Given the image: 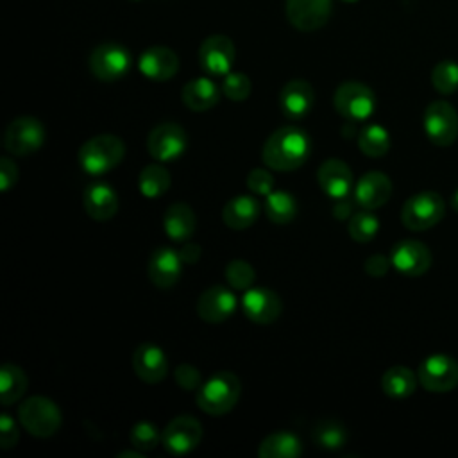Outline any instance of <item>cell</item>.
I'll return each mask as SVG.
<instances>
[{
	"mask_svg": "<svg viewBox=\"0 0 458 458\" xmlns=\"http://www.w3.org/2000/svg\"><path fill=\"white\" fill-rule=\"evenodd\" d=\"M392 195V181L379 170L365 172L354 186V202L363 209H377L388 202Z\"/></svg>",
	"mask_w": 458,
	"mask_h": 458,
	"instance_id": "cell-18",
	"label": "cell"
},
{
	"mask_svg": "<svg viewBox=\"0 0 458 458\" xmlns=\"http://www.w3.org/2000/svg\"><path fill=\"white\" fill-rule=\"evenodd\" d=\"M45 143V127L34 116L14 118L4 132V147L14 156H27Z\"/></svg>",
	"mask_w": 458,
	"mask_h": 458,
	"instance_id": "cell-11",
	"label": "cell"
},
{
	"mask_svg": "<svg viewBox=\"0 0 458 458\" xmlns=\"http://www.w3.org/2000/svg\"><path fill=\"white\" fill-rule=\"evenodd\" d=\"M344 2H356V0H344Z\"/></svg>",
	"mask_w": 458,
	"mask_h": 458,
	"instance_id": "cell-49",
	"label": "cell"
},
{
	"mask_svg": "<svg viewBox=\"0 0 458 458\" xmlns=\"http://www.w3.org/2000/svg\"><path fill=\"white\" fill-rule=\"evenodd\" d=\"M417 377L428 392H451L458 386V361L449 354H429L420 361Z\"/></svg>",
	"mask_w": 458,
	"mask_h": 458,
	"instance_id": "cell-8",
	"label": "cell"
},
{
	"mask_svg": "<svg viewBox=\"0 0 458 458\" xmlns=\"http://www.w3.org/2000/svg\"><path fill=\"white\" fill-rule=\"evenodd\" d=\"M129 440L134 449L147 453V451L156 449L157 444H161V433L157 431V428L152 422L141 420L132 426V429L129 433Z\"/></svg>",
	"mask_w": 458,
	"mask_h": 458,
	"instance_id": "cell-37",
	"label": "cell"
},
{
	"mask_svg": "<svg viewBox=\"0 0 458 458\" xmlns=\"http://www.w3.org/2000/svg\"><path fill=\"white\" fill-rule=\"evenodd\" d=\"M234 61V45L224 34L206 38L199 48V63L209 75H227Z\"/></svg>",
	"mask_w": 458,
	"mask_h": 458,
	"instance_id": "cell-15",
	"label": "cell"
},
{
	"mask_svg": "<svg viewBox=\"0 0 458 458\" xmlns=\"http://www.w3.org/2000/svg\"><path fill=\"white\" fill-rule=\"evenodd\" d=\"M333 104L338 114L351 122L367 120L376 109V97L369 86L363 82L349 81L336 88Z\"/></svg>",
	"mask_w": 458,
	"mask_h": 458,
	"instance_id": "cell-6",
	"label": "cell"
},
{
	"mask_svg": "<svg viewBox=\"0 0 458 458\" xmlns=\"http://www.w3.org/2000/svg\"><path fill=\"white\" fill-rule=\"evenodd\" d=\"M118 458H143V451H140V449H136V451H122V453H118Z\"/></svg>",
	"mask_w": 458,
	"mask_h": 458,
	"instance_id": "cell-47",
	"label": "cell"
},
{
	"mask_svg": "<svg viewBox=\"0 0 458 458\" xmlns=\"http://www.w3.org/2000/svg\"><path fill=\"white\" fill-rule=\"evenodd\" d=\"M182 259L179 256V250H174L172 247H159L152 252L148 259V279L154 286L161 290H168L177 284L182 270Z\"/></svg>",
	"mask_w": 458,
	"mask_h": 458,
	"instance_id": "cell-19",
	"label": "cell"
},
{
	"mask_svg": "<svg viewBox=\"0 0 458 458\" xmlns=\"http://www.w3.org/2000/svg\"><path fill=\"white\" fill-rule=\"evenodd\" d=\"M265 215L274 224H288L297 215V200L288 191H270L265 197Z\"/></svg>",
	"mask_w": 458,
	"mask_h": 458,
	"instance_id": "cell-31",
	"label": "cell"
},
{
	"mask_svg": "<svg viewBox=\"0 0 458 458\" xmlns=\"http://www.w3.org/2000/svg\"><path fill=\"white\" fill-rule=\"evenodd\" d=\"M333 215L338 220H345V218L352 216V202L347 199V195L336 199V202L333 206Z\"/></svg>",
	"mask_w": 458,
	"mask_h": 458,
	"instance_id": "cell-45",
	"label": "cell"
},
{
	"mask_svg": "<svg viewBox=\"0 0 458 458\" xmlns=\"http://www.w3.org/2000/svg\"><path fill=\"white\" fill-rule=\"evenodd\" d=\"M317 181L322 191L335 200L352 190V172L345 161L336 157H329L318 166Z\"/></svg>",
	"mask_w": 458,
	"mask_h": 458,
	"instance_id": "cell-22",
	"label": "cell"
},
{
	"mask_svg": "<svg viewBox=\"0 0 458 458\" xmlns=\"http://www.w3.org/2000/svg\"><path fill=\"white\" fill-rule=\"evenodd\" d=\"M311 154V138L299 127H279L274 131L261 150L263 163L276 172H290L308 161Z\"/></svg>",
	"mask_w": 458,
	"mask_h": 458,
	"instance_id": "cell-1",
	"label": "cell"
},
{
	"mask_svg": "<svg viewBox=\"0 0 458 458\" xmlns=\"http://www.w3.org/2000/svg\"><path fill=\"white\" fill-rule=\"evenodd\" d=\"M132 2H138V0H132Z\"/></svg>",
	"mask_w": 458,
	"mask_h": 458,
	"instance_id": "cell-50",
	"label": "cell"
},
{
	"mask_svg": "<svg viewBox=\"0 0 458 458\" xmlns=\"http://www.w3.org/2000/svg\"><path fill=\"white\" fill-rule=\"evenodd\" d=\"M311 438L324 449H340L347 440L345 428L333 419H322L313 426Z\"/></svg>",
	"mask_w": 458,
	"mask_h": 458,
	"instance_id": "cell-34",
	"label": "cell"
},
{
	"mask_svg": "<svg viewBox=\"0 0 458 458\" xmlns=\"http://www.w3.org/2000/svg\"><path fill=\"white\" fill-rule=\"evenodd\" d=\"M236 310L234 293L224 284H215L206 288L197 301V315L209 324H218L227 320Z\"/></svg>",
	"mask_w": 458,
	"mask_h": 458,
	"instance_id": "cell-16",
	"label": "cell"
},
{
	"mask_svg": "<svg viewBox=\"0 0 458 458\" xmlns=\"http://www.w3.org/2000/svg\"><path fill=\"white\" fill-rule=\"evenodd\" d=\"M132 369L141 381L156 385L166 377L168 360L161 347L152 342H145L140 344L132 354Z\"/></svg>",
	"mask_w": 458,
	"mask_h": 458,
	"instance_id": "cell-20",
	"label": "cell"
},
{
	"mask_svg": "<svg viewBox=\"0 0 458 458\" xmlns=\"http://www.w3.org/2000/svg\"><path fill=\"white\" fill-rule=\"evenodd\" d=\"M247 188L256 195L267 197L270 191H274V177L265 168H254L247 175Z\"/></svg>",
	"mask_w": 458,
	"mask_h": 458,
	"instance_id": "cell-40",
	"label": "cell"
},
{
	"mask_svg": "<svg viewBox=\"0 0 458 458\" xmlns=\"http://www.w3.org/2000/svg\"><path fill=\"white\" fill-rule=\"evenodd\" d=\"M242 310L250 322L265 326L279 318L283 311V304L276 292L265 286H250L243 292Z\"/></svg>",
	"mask_w": 458,
	"mask_h": 458,
	"instance_id": "cell-13",
	"label": "cell"
},
{
	"mask_svg": "<svg viewBox=\"0 0 458 458\" xmlns=\"http://www.w3.org/2000/svg\"><path fill=\"white\" fill-rule=\"evenodd\" d=\"M172 177L168 174V170L161 165H148L140 172L138 177V188L141 191V195L148 197V199H156L161 197L163 193H166V190L170 188Z\"/></svg>",
	"mask_w": 458,
	"mask_h": 458,
	"instance_id": "cell-33",
	"label": "cell"
},
{
	"mask_svg": "<svg viewBox=\"0 0 458 458\" xmlns=\"http://www.w3.org/2000/svg\"><path fill=\"white\" fill-rule=\"evenodd\" d=\"M200 254H202V249H200L197 243H184V245L181 247V250H179L181 259H182L184 263H188V265L197 263L199 258H200Z\"/></svg>",
	"mask_w": 458,
	"mask_h": 458,
	"instance_id": "cell-46",
	"label": "cell"
},
{
	"mask_svg": "<svg viewBox=\"0 0 458 458\" xmlns=\"http://www.w3.org/2000/svg\"><path fill=\"white\" fill-rule=\"evenodd\" d=\"M422 127L433 145L449 147L458 138V113L447 100H435L424 111Z\"/></svg>",
	"mask_w": 458,
	"mask_h": 458,
	"instance_id": "cell-7",
	"label": "cell"
},
{
	"mask_svg": "<svg viewBox=\"0 0 458 458\" xmlns=\"http://www.w3.org/2000/svg\"><path fill=\"white\" fill-rule=\"evenodd\" d=\"M419 377L417 374L403 365L390 367L381 376V390L392 397V399H406L410 397L417 388Z\"/></svg>",
	"mask_w": 458,
	"mask_h": 458,
	"instance_id": "cell-28",
	"label": "cell"
},
{
	"mask_svg": "<svg viewBox=\"0 0 458 458\" xmlns=\"http://www.w3.org/2000/svg\"><path fill=\"white\" fill-rule=\"evenodd\" d=\"M250 89H252V84H250V79L245 75V73H240V72H233V73H227L224 77V84H222V93L233 100V102H243L249 98L250 95Z\"/></svg>",
	"mask_w": 458,
	"mask_h": 458,
	"instance_id": "cell-39",
	"label": "cell"
},
{
	"mask_svg": "<svg viewBox=\"0 0 458 458\" xmlns=\"http://www.w3.org/2000/svg\"><path fill=\"white\" fill-rule=\"evenodd\" d=\"M240 394V379L229 370H220L206 379L197 390V406L208 415L220 417L236 406Z\"/></svg>",
	"mask_w": 458,
	"mask_h": 458,
	"instance_id": "cell-2",
	"label": "cell"
},
{
	"mask_svg": "<svg viewBox=\"0 0 458 458\" xmlns=\"http://www.w3.org/2000/svg\"><path fill=\"white\" fill-rule=\"evenodd\" d=\"M182 104L191 111H208L220 100L218 86L208 77H197L184 84L181 91Z\"/></svg>",
	"mask_w": 458,
	"mask_h": 458,
	"instance_id": "cell-25",
	"label": "cell"
},
{
	"mask_svg": "<svg viewBox=\"0 0 458 458\" xmlns=\"http://www.w3.org/2000/svg\"><path fill=\"white\" fill-rule=\"evenodd\" d=\"M202 440V426L191 415H179L172 419L161 431V444L166 453L182 456L191 453Z\"/></svg>",
	"mask_w": 458,
	"mask_h": 458,
	"instance_id": "cell-12",
	"label": "cell"
},
{
	"mask_svg": "<svg viewBox=\"0 0 458 458\" xmlns=\"http://www.w3.org/2000/svg\"><path fill=\"white\" fill-rule=\"evenodd\" d=\"M125 143L114 134H98L89 138L79 148V165L89 175H102L122 163Z\"/></svg>",
	"mask_w": 458,
	"mask_h": 458,
	"instance_id": "cell-3",
	"label": "cell"
},
{
	"mask_svg": "<svg viewBox=\"0 0 458 458\" xmlns=\"http://www.w3.org/2000/svg\"><path fill=\"white\" fill-rule=\"evenodd\" d=\"M445 215V200L437 191L411 195L401 208V222L410 231H428Z\"/></svg>",
	"mask_w": 458,
	"mask_h": 458,
	"instance_id": "cell-5",
	"label": "cell"
},
{
	"mask_svg": "<svg viewBox=\"0 0 458 458\" xmlns=\"http://www.w3.org/2000/svg\"><path fill=\"white\" fill-rule=\"evenodd\" d=\"M259 215V202L250 195H238L225 202L222 209L224 224L234 231L250 227Z\"/></svg>",
	"mask_w": 458,
	"mask_h": 458,
	"instance_id": "cell-26",
	"label": "cell"
},
{
	"mask_svg": "<svg viewBox=\"0 0 458 458\" xmlns=\"http://www.w3.org/2000/svg\"><path fill=\"white\" fill-rule=\"evenodd\" d=\"M18 419L21 428L38 438L52 437L61 428L59 406L43 395L25 399L18 408Z\"/></svg>",
	"mask_w": 458,
	"mask_h": 458,
	"instance_id": "cell-4",
	"label": "cell"
},
{
	"mask_svg": "<svg viewBox=\"0 0 458 458\" xmlns=\"http://www.w3.org/2000/svg\"><path fill=\"white\" fill-rule=\"evenodd\" d=\"M18 437L20 433L14 419L9 413H2L0 415V447L4 451L14 447L18 442Z\"/></svg>",
	"mask_w": 458,
	"mask_h": 458,
	"instance_id": "cell-42",
	"label": "cell"
},
{
	"mask_svg": "<svg viewBox=\"0 0 458 458\" xmlns=\"http://www.w3.org/2000/svg\"><path fill=\"white\" fill-rule=\"evenodd\" d=\"M163 227L172 242H186L195 231V213L184 202H174L166 208Z\"/></svg>",
	"mask_w": 458,
	"mask_h": 458,
	"instance_id": "cell-27",
	"label": "cell"
},
{
	"mask_svg": "<svg viewBox=\"0 0 458 458\" xmlns=\"http://www.w3.org/2000/svg\"><path fill=\"white\" fill-rule=\"evenodd\" d=\"M392 267L410 277L422 276L431 267V250L419 240H403L390 252Z\"/></svg>",
	"mask_w": 458,
	"mask_h": 458,
	"instance_id": "cell-14",
	"label": "cell"
},
{
	"mask_svg": "<svg viewBox=\"0 0 458 458\" xmlns=\"http://www.w3.org/2000/svg\"><path fill=\"white\" fill-rule=\"evenodd\" d=\"M91 73L104 81L113 82L122 79L131 68V54L118 43H102L93 48L88 59Z\"/></svg>",
	"mask_w": 458,
	"mask_h": 458,
	"instance_id": "cell-10",
	"label": "cell"
},
{
	"mask_svg": "<svg viewBox=\"0 0 458 458\" xmlns=\"http://www.w3.org/2000/svg\"><path fill=\"white\" fill-rule=\"evenodd\" d=\"M299 454H302L301 440L290 431L270 433L258 447L259 458H297Z\"/></svg>",
	"mask_w": 458,
	"mask_h": 458,
	"instance_id": "cell-29",
	"label": "cell"
},
{
	"mask_svg": "<svg viewBox=\"0 0 458 458\" xmlns=\"http://www.w3.org/2000/svg\"><path fill=\"white\" fill-rule=\"evenodd\" d=\"M254 277H256L254 268L245 259H233L225 267V279H227L229 286L234 288V290H243L245 292L247 288L252 286Z\"/></svg>",
	"mask_w": 458,
	"mask_h": 458,
	"instance_id": "cell-38",
	"label": "cell"
},
{
	"mask_svg": "<svg viewBox=\"0 0 458 458\" xmlns=\"http://www.w3.org/2000/svg\"><path fill=\"white\" fill-rule=\"evenodd\" d=\"M188 147V134L182 125L175 122H165L156 125L147 138L148 154L161 163L179 159Z\"/></svg>",
	"mask_w": 458,
	"mask_h": 458,
	"instance_id": "cell-9",
	"label": "cell"
},
{
	"mask_svg": "<svg viewBox=\"0 0 458 458\" xmlns=\"http://www.w3.org/2000/svg\"><path fill=\"white\" fill-rule=\"evenodd\" d=\"M349 236L358 243H367L376 238L379 231V220L370 209H363L358 213H352L347 224Z\"/></svg>",
	"mask_w": 458,
	"mask_h": 458,
	"instance_id": "cell-35",
	"label": "cell"
},
{
	"mask_svg": "<svg viewBox=\"0 0 458 458\" xmlns=\"http://www.w3.org/2000/svg\"><path fill=\"white\" fill-rule=\"evenodd\" d=\"M140 72L150 81H168L179 70V57L168 47H150L140 55Z\"/></svg>",
	"mask_w": 458,
	"mask_h": 458,
	"instance_id": "cell-23",
	"label": "cell"
},
{
	"mask_svg": "<svg viewBox=\"0 0 458 458\" xmlns=\"http://www.w3.org/2000/svg\"><path fill=\"white\" fill-rule=\"evenodd\" d=\"M431 84L440 95H451L458 89V63L445 59L435 64L431 72Z\"/></svg>",
	"mask_w": 458,
	"mask_h": 458,
	"instance_id": "cell-36",
	"label": "cell"
},
{
	"mask_svg": "<svg viewBox=\"0 0 458 458\" xmlns=\"http://www.w3.org/2000/svg\"><path fill=\"white\" fill-rule=\"evenodd\" d=\"M86 213L98 222L111 220L118 211V195L106 182H93L82 193Z\"/></svg>",
	"mask_w": 458,
	"mask_h": 458,
	"instance_id": "cell-24",
	"label": "cell"
},
{
	"mask_svg": "<svg viewBox=\"0 0 458 458\" xmlns=\"http://www.w3.org/2000/svg\"><path fill=\"white\" fill-rule=\"evenodd\" d=\"M358 147L369 157H381L390 148V134L383 125L370 123L360 131Z\"/></svg>",
	"mask_w": 458,
	"mask_h": 458,
	"instance_id": "cell-32",
	"label": "cell"
},
{
	"mask_svg": "<svg viewBox=\"0 0 458 458\" xmlns=\"http://www.w3.org/2000/svg\"><path fill=\"white\" fill-rule=\"evenodd\" d=\"M329 14L331 0H286V18L302 32L320 29Z\"/></svg>",
	"mask_w": 458,
	"mask_h": 458,
	"instance_id": "cell-17",
	"label": "cell"
},
{
	"mask_svg": "<svg viewBox=\"0 0 458 458\" xmlns=\"http://www.w3.org/2000/svg\"><path fill=\"white\" fill-rule=\"evenodd\" d=\"M390 265H392L390 258H386V256H383V254H372V256L367 258V261H365L363 267H365V272H367L369 276H372V277H383V276L388 272Z\"/></svg>",
	"mask_w": 458,
	"mask_h": 458,
	"instance_id": "cell-44",
	"label": "cell"
},
{
	"mask_svg": "<svg viewBox=\"0 0 458 458\" xmlns=\"http://www.w3.org/2000/svg\"><path fill=\"white\" fill-rule=\"evenodd\" d=\"M27 390V376L25 372L14 365L5 363L0 367V397L4 406H11L21 399Z\"/></svg>",
	"mask_w": 458,
	"mask_h": 458,
	"instance_id": "cell-30",
	"label": "cell"
},
{
	"mask_svg": "<svg viewBox=\"0 0 458 458\" xmlns=\"http://www.w3.org/2000/svg\"><path fill=\"white\" fill-rule=\"evenodd\" d=\"M174 377H175L177 385L182 390H199L200 385H202L200 370L195 369L193 365H188V363L177 365L175 370H174Z\"/></svg>",
	"mask_w": 458,
	"mask_h": 458,
	"instance_id": "cell-41",
	"label": "cell"
},
{
	"mask_svg": "<svg viewBox=\"0 0 458 458\" xmlns=\"http://www.w3.org/2000/svg\"><path fill=\"white\" fill-rule=\"evenodd\" d=\"M315 91L310 82L302 79H293L286 82L279 95V106L286 118L301 120L313 109Z\"/></svg>",
	"mask_w": 458,
	"mask_h": 458,
	"instance_id": "cell-21",
	"label": "cell"
},
{
	"mask_svg": "<svg viewBox=\"0 0 458 458\" xmlns=\"http://www.w3.org/2000/svg\"><path fill=\"white\" fill-rule=\"evenodd\" d=\"M451 208L458 213V188L453 191V195H451Z\"/></svg>",
	"mask_w": 458,
	"mask_h": 458,
	"instance_id": "cell-48",
	"label": "cell"
},
{
	"mask_svg": "<svg viewBox=\"0 0 458 458\" xmlns=\"http://www.w3.org/2000/svg\"><path fill=\"white\" fill-rule=\"evenodd\" d=\"M18 181V166L11 157H0V190L9 191Z\"/></svg>",
	"mask_w": 458,
	"mask_h": 458,
	"instance_id": "cell-43",
	"label": "cell"
}]
</instances>
